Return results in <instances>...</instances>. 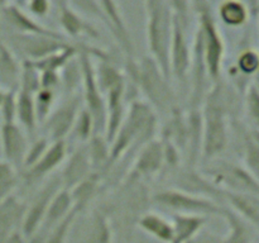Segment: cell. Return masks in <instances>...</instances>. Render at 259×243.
I'll return each instance as SVG.
<instances>
[{"mask_svg":"<svg viewBox=\"0 0 259 243\" xmlns=\"http://www.w3.org/2000/svg\"><path fill=\"white\" fill-rule=\"evenodd\" d=\"M232 108L229 91L217 83L207 95L202 118L201 151L205 158L219 156L228 146L227 115Z\"/></svg>","mask_w":259,"mask_h":243,"instance_id":"obj_1","label":"cell"},{"mask_svg":"<svg viewBox=\"0 0 259 243\" xmlns=\"http://www.w3.org/2000/svg\"><path fill=\"white\" fill-rule=\"evenodd\" d=\"M157 118L153 109L143 101H134L129 106L115 137L110 142L109 165H113L137 144H146L153 139Z\"/></svg>","mask_w":259,"mask_h":243,"instance_id":"obj_2","label":"cell"},{"mask_svg":"<svg viewBox=\"0 0 259 243\" xmlns=\"http://www.w3.org/2000/svg\"><path fill=\"white\" fill-rule=\"evenodd\" d=\"M147 14V43L149 57L169 80V47L172 39V10L169 3L149 0L144 3Z\"/></svg>","mask_w":259,"mask_h":243,"instance_id":"obj_3","label":"cell"},{"mask_svg":"<svg viewBox=\"0 0 259 243\" xmlns=\"http://www.w3.org/2000/svg\"><path fill=\"white\" fill-rule=\"evenodd\" d=\"M128 72L152 105L162 111L174 108V94L169 88L168 78L151 57L146 56L138 63L129 60Z\"/></svg>","mask_w":259,"mask_h":243,"instance_id":"obj_4","label":"cell"},{"mask_svg":"<svg viewBox=\"0 0 259 243\" xmlns=\"http://www.w3.org/2000/svg\"><path fill=\"white\" fill-rule=\"evenodd\" d=\"M172 10V39L169 47V72L179 80H185L190 71L191 48L187 39L189 4L169 2Z\"/></svg>","mask_w":259,"mask_h":243,"instance_id":"obj_5","label":"cell"},{"mask_svg":"<svg viewBox=\"0 0 259 243\" xmlns=\"http://www.w3.org/2000/svg\"><path fill=\"white\" fill-rule=\"evenodd\" d=\"M194 5L197 7V12L200 15L197 29L201 35L202 52H204L207 76L212 81H218L225 53L224 40L218 29V25L210 10V5L207 3H195Z\"/></svg>","mask_w":259,"mask_h":243,"instance_id":"obj_6","label":"cell"},{"mask_svg":"<svg viewBox=\"0 0 259 243\" xmlns=\"http://www.w3.org/2000/svg\"><path fill=\"white\" fill-rule=\"evenodd\" d=\"M153 201L159 207L176 212L177 214L201 215V217L207 214L220 215L223 208L214 200L196 196L177 189H167L156 192L153 195Z\"/></svg>","mask_w":259,"mask_h":243,"instance_id":"obj_7","label":"cell"},{"mask_svg":"<svg viewBox=\"0 0 259 243\" xmlns=\"http://www.w3.org/2000/svg\"><path fill=\"white\" fill-rule=\"evenodd\" d=\"M209 175L212 179V184L217 187H225L224 191L249 192V194L258 195L259 186L257 176L239 165L220 161V164L210 169Z\"/></svg>","mask_w":259,"mask_h":243,"instance_id":"obj_8","label":"cell"},{"mask_svg":"<svg viewBox=\"0 0 259 243\" xmlns=\"http://www.w3.org/2000/svg\"><path fill=\"white\" fill-rule=\"evenodd\" d=\"M13 46L22 55L25 56L28 61H38L52 53L63 50L71 43L67 38H55L47 35H34V34H19L14 33L10 38Z\"/></svg>","mask_w":259,"mask_h":243,"instance_id":"obj_9","label":"cell"},{"mask_svg":"<svg viewBox=\"0 0 259 243\" xmlns=\"http://www.w3.org/2000/svg\"><path fill=\"white\" fill-rule=\"evenodd\" d=\"M60 189H62V185H61L60 177L57 176L51 179L47 184L43 185L42 189L35 194L32 202L27 205L24 220H23L22 224L23 235L29 237L42 225L45 215L47 213L48 205H50L51 200L53 199V196L57 194Z\"/></svg>","mask_w":259,"mask_h":243,"instance_id":"obj_10","label":"cell"},{"mask_svg":"<svg viewBox=\"0 0 259 243\" xmlns=\"http://www.w3.org/2000/svg\"><path fill=\"white\" fill-rule=\"evenodd\" d=\"M81 95H75L57 109L51 111L50 115L46 118L43 124L51 141H65V137L71 133V129L81 109Z\"/></svg>","mask_w":259,"mask_h":243,"instance_id":"obj_11","label":"cell"},{"mask_svg":"<svg viewBox=\"0 0 259 243\" xmlns=\"http://www.w3.org/2000/svg\"><path fill=\"white\" fill-rule=\"evenodd\" d=\"M95 15L103 19L106 27L110 29V33L119 43L121 51L125 53L128 60H133V40H132L131 33L118 5L113 2H99Z\"/></svg>","mask_w":259,"mask_h":243,"instance_id":"obj_12","label":"cell"},{"mask_svg":"<svg viewBox=\"0 0 259 243\" xmlns=\"http://www.w3.org/2000/svg\"><path fill=\"white\" fill-rule=\"evenodd\" d=\"M2 19L7 22V24L19 34H34V35H47L55 38H67L60 32L50 29L40 23H38L30 14L25 13L18 4L5 3L3 7Z\"/></svg>","mask_w":259,"mask_h":243,"instance_id":"obj_13","label":"cell"},{"mask_svg":"<svg viewBox=\"0 0 259 243\" xmlns=\"http://www.w3.org/2000/svg\"><path fill=\"white\" fill-rule=\"evenodd\" d=\"M0 139L5 162L12 165L14 169L23 166L28 149L27 136L23 129L15 122L3 123L0 129Z\"/></svg>","mask_w":259,"mask_h":243,"instance_id":"obj_14","label":"cell"},{"mask_svg":"<svg viewBox=\"0 0 259 243\" xmlns=\"http://www.w3.org/2000/svg\"><path fill=\"white\" fill-rule=\"evenodd\" d=\"M91 172L94 171L91 169V164L90 159H89L86 147H78L70 154L67 162L63 166L62 172L58 176L60 177L61 185H62V189L70 191L76 185L83 181Z\"/></svg>","mask_w":259,"mask_h":243,"instance_id":"obj_15","label":"cell"},{"mask_svg":"<svg viewBox=\"0 0 259 243\" xmlns=\"http://www.w3.org/2000/svg\"><path fill=\"white\" fill-rule=\"evenodd\" d=\"M163 164L164 156L162 142L152 139L148 143L144 144L139 153L137 154L131 177L151 176V175L157 174L163 166Z\"/></svg>","mask_w":259,"mask_h":243,"instance_id":"obj_16","label":"cell"},{"mask_svg":"<svg viewBox=\"0 0 259 243\" xmlns=\"http://www.w3.org/2000/svg\"><path fill=\"white\" fill-rule=\"evenodd\" d=\"M177 190L210 200H223V190L215 186L209 179L201 176L194 170L180 172L177 177Z\"/></svg>","mask_w":259,"mask_h":243,"instance_id":"obj_17","label":"cell"},{"mask_svg":"<svg viewBox=\"0 0 259 243\" xmlns=\"http://www.w3.org/2000/svg\"><path fill=\"white\" fill-rule=\"evenodd\" d=\"M57 5L60 12V24L66 34L72 38L80 37L82 34L89 35L90 38L100 37L98 29L91 23L83 19L70 3L60 2Z\"/></svg>","mask_w":259,"mask_h":243,"instance_id":"obj_18","label":"cell"},{"mask_svg":"<svg viewBox=\"0 0 259 243\" xmlns=\"http://www.w3.org/2000/svg\"><path fill=\"white\" fill-rule=\"evenodd\" d=\"M66 156H67V146L65 141L51 142L43 156L32 167L27 169V177L34 181L47 176L65 161Z\"/></svg>","mask_w":259,"mask_h":243,"instance_id":"obj_19","label":"cell"},{"mask_svg":"<svg viewBox=\"0 0 259 243\" xmlns=\"http://www.w3.org/2000/svg\"><path fill=\"white\" fill-rule=\"evenodd\" d=\"M223 200L229 202L233 212L239 215L240 218L252 224L253 227H258L259 222V199L258 195L249 194V192H235L224 191L223 190Z\"/></svg>","mask_w":259,"mask_h":243,"instance_id":"obj_20","label":"cell"},{"mask_svg":"<svg viewBox=\"0 0 259 243\" xmlns=\"http://www.w3.org/2000/svg\"><path fill=\"white\" fill-rule=\"evenodd\" d=\"M27 205L14 195H10L0 202V240L22 228Z\"/></svg>","mask_w":259,"mask_h":243,"instance_id":"obj_21","label":"cell"},{"mask_svg":"<svg viewBox=\"0 0 259 243\" xmlns=\"http://www.w3.org/2000/svg\"><path fill=\"white\" fill-rule=\"evenodd\" d=\"M73 208L75 207H73L70 191L66 189H60L57 194L53 196V199L51 200L45 219H43L42 225L39 228H42L46 232H50L52 228H55L58 223L62 222L72 212Z\"/></svg>","mask_w":259,"mask_h":243,"instance_id":"obj_22","label":"cell"},{"mask_svg":"<svg viewBox=\"0 0 259 243\" xmlns=\"http://www.w3.org/2000/svg\"><path fill=\"white\" fill-rule=\"evenodd\" d=\"M220 215L227 220L229 225V234L220 239V243H253L252 224L235 214L229 208H222Z\"/></svg>","mask_w":259,"mask_h":243,"instance_id":"obj_23","label":"cell"},{"mask_svg":"<svg viewBox=\"0 0 259 243\" xmlns=\"http://www.w3.org/2000/svg\"><path fill=\"white\" fill-rule=\"evenodd\" d=\"M206 218L201 215L175 214L172 228H174V242L186 243L204 228Z\"/></svg>","mask_w":259,"mask_h":243,"instance_id":"obj_24","label":"cell"},{"mask_svg":"<svg viewBox=\"0 0 259 243\" xmlns=\"http://www.w3.org/2000/svg\"><path fill=\"white\" fill-rule=\"evenodd\" d=\"M15 119H18L20 126L29 134L34 133L37 128V114H35L34 95L25 91H17V111Z\"/></svg>","mask_w":259,"mask_h":243,"instance_id":"obj_25","label":"cell"},{"mask_svg":"<svg viewBox=\"0 0 259 243\" xmlns=\"http://www.w3.org/2000/svg\"><path fill=\"white\" fill-rule=\"evenodd\" d=\"M138 224L144 232L153 235L154 238L159 239L161 242H174V228H172V223L164 219L161 215L148 213V214L143 215L139 219Z\"/></svg>","mask_w":259,"mask_h":243,"instance_id":"obj_26","label":"cell"},{"mask_svg":"<svg viewBox=\"0 0 259 243\" xmlns=\"http://www.w3.org/2000/svg\"><path fill=\"white\" fill-rule=\"evenodd\" d=\"M77 55H78V46L70 45L66 48H63V50L58 51V52H55L52 53V55L47 56V57L42 58V60L29 61V62L30 65L38 71V72H43V71H55V72H61V70H62V68Z\"/></svg>","mask_w":259,"mask_h":243,"instance_id":"obj_27","label":"cell"},{"mask_svg":"<svg viewBox=\"0 0 259 243\" xmlns=\"http://www.w3.org/2000/svg\"><path fill=\"white\" fill-rule=\"evenodd\" d=\"M99 182H100V176H99L98 172H91L83 181H81L73 189H71L70 194L72 197L73 207L82 212L86 205L98 194Z\"/></svg>","mask_w":259,"mask_h":243,"instance_id":"obj_28","label":"cell"},{"mask_svg":"<svg viewBox=\"0 0 259 243\" xmlns=\"http://www.w3.org/2000/svg\"><path fill=\"white\" fill-rule=\"evenodd\" d=\"M89 159H90L91 169L94 172L105 167L109 165V157H110V144L104 138L101 134H94L88 141L86 146Z\"/></svg>","mask_w":259,"mask_h":243,"instance_id":"obj_29","label":"cell"},{"mask_svg":"<svg viewBox=\"0 0 259 243\" xmlns=\"http://www.w3.org/2000/svg\"><path fill=\"white\" fill-rule=\"evenodd\" d=\"M249 9L242 2H224L219 7V17L228 27H240L245 24L249 17Z\"/></svg>","mask_w":259,"mask_h":243,"instance_id":"obj_30","label":"cell"},{"mask_svg":"<svg viewBox=\"0 0 259 243\" xmlns=\"http://www.w3.org/2000/svg\"><path fill=\"white\" fill-rule=\"evenodd\" d=\"M20 68L10 48L0 39V80L12 84L18 80Z\"/></svg>","mask_w":259,"mask_h":243,"instance_id":"obj_31","label":"cell"},{"mask_svg":"<svg viewBox=\"0 0 259 243\" xmlns=\"http://www.w3.org/2000/svg\"><path fill=\"white\" fill-rule=\"evenodd\" d=\"M71 133L80 142H86L95 134V126L91 114L85 108H81L73 123Z\"/></svg>","mask_w":259,"mask_h":243,"instance_id":"obj_32","label":"cell"},{"mask_svg":"<svg viewBox=\"0 0 259 243\" xmlns=\"http://www.w3.org/2000/svg\"><path fill=\"white\" fill-rule=\"evenodd\" d=\"M56 91L48 89H39L34 94V106L37 114L38 123H43L50 113L52 111V106L55 104Z\"/></svg>","mask_w":259,"mask_h":243,"instance_id":"obj_33","label":"cell"},{"mask_svg":"<svg viewBox=\"0 0 259 243\" xmlns=\"http://www.w3.org/2000/svg\"><path fill=\"white\" fill-rule=\"evenodd\" d=\"M18 184L17 171L12 165L0 161V202L13 195V190Z\"/></svg>","mask_w":259,"mask_h":243,"instance_id":"obj_34","label":"cell"},{"mask_svg":"<svg viewBox=\"0 0 259 243\" xmlns=\"http://www.w3.org/2000/svg\"><path fill=\"white\" fill-rule=\"evenodd\" d=\"M19 83H20L19 90L33 94V95H34V94L40 89L39 72H38V71L30 65L29 61L27 60L23 61L22 68H20Z\"/></svg>","mask_w":259,"mask_h":243,"instance_id":"obj_35","label":"cell"},{"mask_svg":"<svg viewBox=\"0 0 259 243\" xmlns=\"http://www.w3.org/2000/svg\"><path fill=\"white\" fill-rule=\"evenodd\" d=\"M80 212L81 210H78L77 208H73L72 212H71L62 222L58 223L55 228H52V229L48 232L46 243H66V235H67L68 230H70V227L71 224H72L73 219H75V217Z\"/></svg>","mask_w":259,"mask_h":243,"instance_id":"obj_36","label":"cell"},{"mask_svg":"<svg viewBox=\"0 0 259 243\" xmlns=\"http://www.w3.org/2000/svg\"><path fill=\"white\" fill-rule=\"evenodd\" d=\"M50 143L51 142L47 137H40L37 141L33 142L30 146H28L27 153H25L24 157V162H23V167H25V169L32 167L43 156V153L47 151Z\"/></svg>","mask_w":259,"mask_h":243,"instance_id":"obj_37","label":"cell"},{"mask_svg":"<svg viewBox=\"0 0 259 243\" xmlns=\"http://www.w3.org/2000/svg\"><path fill=\"white\" fill-rule=\"evenodd\" d=\"M259 58L258 53L254 50H245L238 56L237 67L244 75H254L258 70Z\"/></svg>","mask_w":259,"mask_h":243,"instance_id":"obj_38","label":"cell"},{"mask_svg":"<svg viewBox=\"0 0 259 243\" xmlns=\"http://www.w3.org/2000/svg\"><path fill=\"white\" fill-rule=\"evenodd\" d=\"M15 111H17V91L10 89L5 94V98L0 105L3 123H12L15 122Z\"/></svg>","mask_w":259,"mask_h":243,"instance_id":"obj_39","label":"cell"},{"mask_svg":"<svg viewBox=\"0 0 259 243\" xmlns=\"http://www.w3.org/2000/svg\"><path fill=\"white\" fill-rule=\"evenodd\" d=\"M247 110L252 120L257 126L258 123V114H259V96L257 85L249 86L247 93Z\"/></svg>","mask_w":259,"mask_h":243,"instance_id":"obj_40","label":"cell"},{"mask_svg":"<svg viewBox=\"0 0 259 243\" xmlns=\"http://www.w3.org/2000/svg\"><path fill=\"white\" fill-rule=\"evenodd\" d=\"M39 84L40 89H48V90H55L61 84L60 72L55 71H43L39 72Z\"/></svg>","mask_w":259,"mask_h":243,"instance_id":"obj_41","label":"cell"},{"mask_svg":"<svg viewBox=\"0 0 259 243\" xmlns=\"http://www.w3.org/2000/svg\"><path fill=\"white\" fill-rule=\"evenodd\" d=\"M28 14L37 15V17H43L50 10V3L45 0H33V2L27 3Z\"/></svg>","mask_w":259,"mask_h":243,"instance_id":"obj_42","label":"cell"},{"mask_svg":"<svg viewBox=\"0 0 259 243\" xmlns=\"http://www.w3.org/2000/svg\"><path fill=\"white\" fill-rule=\"evenodd\" d=\"M222 238L218 237L217 234L211 232H204V230H200L195 237H192L191 239L187 240L186 243H220Z\"/></svg>","mask_w":259,"mask_h":243,"instance_id":"obj_43","label":"cell"},{"mask_svg":"<svg viewBox=\"0 0 259 243\" xmlns=\"http://www.w3.org/2000/svg\"><path fill=\"white\" fill-rule=\"evenodd\" d=\"M0 243H25V242H24V238H23V233L15 230V232L10 233L9 235L3 238V239L0 240Z\"/></svg>","mask_w":259,"mask_h":243,"instance_id":"obj_44","label":"cell"},{"mask_svg":"<svg viewBox=\"0 0 259 243\" xmlns=\"http://www.w3.org/2000/svg\"><path fill=\"white\" fill-rule=\"evenodd\" d=\"M5 94H7V90H3V89L0 88V105H2L3 100H4V98H5Z\"/></svg>","mask_w":259,"mask_h":243,"instance_id":"obj_45","label":"cell"},{"mask_svg":"<svg viewBox=\"0 0 259 243\" xmlns=\"http://www.w3.org/2000/svg\"><path fill=\"white\" fill-rule=\"evenodd\" d=\"M5 3L0 2V20H2V12H3V7H4Z\"/></svg>","mask_w":259,"mask_h":243,"instance_id":"obj_46","label":"cell"}]
</instances>
